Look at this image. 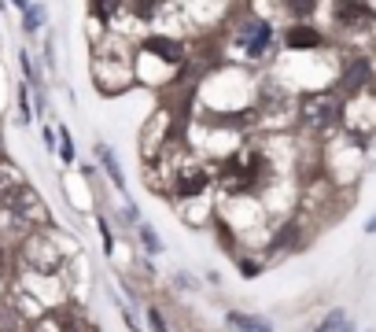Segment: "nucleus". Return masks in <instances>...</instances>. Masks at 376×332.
<instances>
[{
  "label": "nucleus",
  "mask_w": 376,
  "mask_h": 332,
  "mask_svg": "<svg viewBox=\"0 0 376 332\" xmlns=\"http://www.w3.org/2000/svg\"><path fill=\"white\" fill-rule=\"evenodd\" d=\"M266 174H269L266 151H258V148H240V151H232V156H225L222 170H218V185H222V193H225L229 199H236V196L258 193V188L266 185Z\"/></svg>",
  "instance_id": "f257e3e1"
},
{
  "label": "nucleus",
  "mask_w": 376,
  "mask_h": 332,
  "mask_svg": "<svg viewBox=\"0 0 376 332\" xmlns=\"http://www.w3.org/2000/svg\"><path fill=\"white\" fill-rule=\"evenodd\" d=\"M232 41L243 48V56H248V59H262L269 52V45H273V22L262 19V15L243 19L240 27L232 30Z\"/></svg>",
  "instance_id": "f03ea898"
},
{
  "label": "nucleus",
  "mask_w": 376,
  "mask_h": 332,
  "mask_svg": "<svg viewBox=\"0 0 376 332\" xmlns=\"http://www.w3.org/2000/svg\"><path fill=\"white\" fill-rule=\"evenodd\" d=\"M343 111H347L343 100H336L332 93L303 100V122L310 126V130H332V126L343 119Z\"/></svg>",
  "instance_id": "7ed1b4c3"
},
{
  "label": "nucleus",
  "mask_w": 376,
  "mask_h": 332,
  "mask_svg": "<svg viewBox=\"0 0 376 332\" xmlns=\"http://www.w3.org/2000/svg\"><path fill=\"white\" fill-rule=\"evenodd\" d=\"M373 78H376V67H373V59L369 56H351V59H347L343 63V70H340V82H336V85H340V93L343 96H361V93H366V89L373 85Z\"/></svg>",
  "instance_id": "20e7f679"
},
{
  "label": "nucleus",
  "mask_w": 376,
  "mask_h": 332,
  "mask_svg": "<svg viewBox=\"0 0 376 332\" xmlns=\"http://www.w3.org/2000/svg\"><path fill=\"white\" fill-rule=\"evenodd\" d=\"M332 22L340 30H366L376 22V11L366 4V0H332Z\"/></svg>",
  "instance_id": "39448f33"
},
{
  "label": "nucleus",
  "mask_w": 376,
  "mask_h": 332,
  "mask_svg": "<svg viewBox=\"0 0 376 332\" xmlns=\"http://www.w3.org/2000/svg\"><path fill=\"white\" fill-rule=\"evenodd\" d=\"M137 48H140V56L159 59L163 67H181V63H185V56H188L185 45H181L177 37H166V33H148Z\"/></svg>",
  "instance_id": "423d86ee"
},
{
  "label": "nucleus",
  "mask_w": 376,
  "mask_h": 332,
  "mask_svg": "<svg viewBox=\"0 0 376 332\" xmlns=\"http://www.w3.org/2000/svg\"><path fill=\"white\" fill-rule=\"evenodd\" d=\"M206 185H211V174H206V166H196V163H188V166H181V170L174 174V185H170V196L174 199H196L206 193Z\"/></svg>",
  "instance_id": "0eeeda50"
},
{
  "label": "nucleus",
  "mask_w": 376,
  "mask_h": 332,
  "mask_svg": "<svg viewBox=\"0 0 376 332\" xmlns=\"http://www.w3.org/2000/svg\"><path fill=\"white\" fill-rule=\"evenodd\" d=\"M321 45H325V33L317 27H310V22H292L284 30V48L288 52H317Z\"/></svg>",
  "instance_id": "6e6552de"
},
{
  "label": "nucleus",
  "mask_w": 376,
  "mask_h": 332,
  "mask_svg": "<svg viewBox=\"0 0 376 332\" xmlns=\"http://www.w3.org/2000/svg\"><path fill=\"white\" fill-rule=\"evenodd\" d=\"M225 322L232 332H273V325H269L266 317H251V314H240V310H229Z\"/></svg>",
  "instance_id": "1a4fd4ad"
},
{
  "label": "nucleus",
  "mask_w": 376,
  "mask_h": 332,
  "mask_svg": "<svg viewBox=\"0 0 376 332\" xmlns=\"http://www.w3.org/2000/svg\"><path fill=\"white\" fill-rule=\"evenodd\" d=\"M96 156H100V163H103V170H107V177L114 181V188H119V193H126V174H122L119 159L111 156V148H107V144H96Z\"/></svg>",
  "instance_id": "9d476101"
},
{
  "label": "nucleus",
  "mask_w": 376,
  "mask_h": 332,
  "mask_svg": "<svg viewBox=\"0 0 376 332\" xmlns=\"http://www.w3.org/2000/svg\"><path fill=\"white\" fill-rule=\"evenodd\" d=\"M314 332H354V322H351V314L347 310H332L321 317V325Z\"/></svg>",
  "instance_id": "9b49d317"
},
{
  "label": "nucleus",
  "mask_w": 376,
  "mask_h": 332,
  "mask_svg": "<svg viewBox=\"0 0 376 332\" xmlns=\"http://www.w3.org/2000/svg\"><path fill=\"white\" fill-rule=\"evenodd\" d=\"M122 11V0H89V15L100 22H111Z\"/></svg>",
  "instance_id": "f8f14e48"
},
{
  "label": "nucleus",
  "mask_w": 376,
  "mask_h": 332,
  "mask_svg": "<svg viewBox=\"0 0 376 332\" xmlns=\"http://www.w3.org/2000/svg\"><path fill=\"white\" fill-rule=\"evenodd\" d=\"M137 233H140V244H144V251H148V255H163V240H159V233H155V225L140 222V225H137Z\"/></svg>",
  "instance_id": "ddd939ff"
},
{
  "label": "nucleus",
  "mask_w": 376,
  "mask_h": 332,
  "mask_svg": "<svg viewBox=\"0 0 376 332\" xmlns=\"http://www.w3.org/2000/svg\"><path fill=\"white\" fill-rule=\"evenodd\" d=\"M41 27H45V8L41 4H30V8L22 11V30L26 33H37Z\"/></svg>",
  "instance_id": "4468645a"
},
{
  "label": "nucleus",
  "mask_w": 376,
  "mask_h": 332,
  "mask_svg": "<svg viewBox=\"0 0 376 332\" xmlns=\"http://www.w3.org/2000/svg\"><path fill=\"white\" fill-rule=\"evenodd\" d=\"M295 236H299V225H295V222H284V225H280V233L273 236V244H269V248H273V251H280V248L295 244Z\"/></svg>",
  "instance_id": "2eb2a0df"
},
{
  "label": "nucleus",
  "mask_w": 376,
  "mask_h": 332,
  "mask_svg": "<svg viewBox=\"0 0 376 332\" xmlns=\"http://www.w3.org/2000/svg\"><path fill=\"white\" fill-rule=\"evenodd\" d=\"M317 4H321V0H288V11H292V15H299V19H306V15H314V11H317Z\"/></svg>",
  "instance_id": "dca6fc26"
},
{
  "label": "nucleus",
  "mask_w": 376,
  "mask_h": 332,
  "mask_svg": "<svg viewBox=\"0 0 376 332\" xmlns=\"http://www.w3.org/2000/svg\"><path fill=\"white\" fill-rule=\"evenodd\" d=\"M59 137H63V144H59L63 163H74V144H70V133H67V130H59Z\"/></svg>",
  "instance_id": "f3484780"
},
{
  "label": "nucleus",
  "mask_w": 376,
  "mask_h": 332,
  "mask_svg": "<svg viewBox=\"0 0 376 332\" xmlns=\"http://www.w3.org/2000/svg\"><path fill=\"white\" fill-rule=\"evenodd\" d=\"M148 325H151V332H166V322H163V310H148Z\"/></svg>",
  "instance_id": "a211bd4d"
},
{
  "label": "nucleus",
  "mask_w": 376,
  "mask_h": 332,
  "mask_svg": "<svg viewBox=\"0 0 376 332\" xmlns=\"http://www.w3.org/2000/svg\"><path fill=\"white\" fill-rule=\"evenodd\" d=\"M240 273H243V277L262 273V262H255V259H240Z\"/></svg>",
  "instance_id": "6ab92c4d"
},
{
  "label": "nucleus",
  "mask_w": 376,
  "mask_h": 332,
  "mask_svg": "<svg viewBox=\"0 0 376 332\" xmlns=\"http://www.w3.org/2000/svg\"><path fill=\"white\" fill-rule=\"evenodd\" d=\"M19 104H22V122H30L33 111H30V96H26V89H19Z\"/></svg>",
  "instance_id": "aec40b11"
},
{
  "label": "nucleus",
  "mask_w": 376,
  "mask_h": 332,
  "mask_svg": "<svg viewBox=\"0 0 376 332\" xmlns=\"http://www.w3.org/2000/svg\"><path fill=\"white\" fill-rule=\"evenodd\" d=\"M100 236H103V251L111 255V248H114V244H111V229H107V222H100Z\"/></svg>",
  "instance_id": "412c9836"
},
{
  "label": "nucleus",
  "mask_w": 376,
  "mask_h": 332,
  "mask_svg": "<svg viewBox=\"0 0 376 332\" xmlns=\"http://www.w3.org/2000/svg\"><path fill=\"white\" fill-rule=\"evenodd\" d=\"M366 233H376V214H373V218L366 222Z\"/></svg>",
  "instance_id": "4be33fe9"
},
{
  "label": "nucleus",
  "mask_w": 376,
  "mask_h": 332,
  "mask_svg": "<svg viewBox=\"0 0 376 332\" xmlns=\"http://www.w3.org/2000/svg\"><path fill=\"white\" fill-rule=\"evenodd\" d=\"M11 4H15L19 11H26V8H30V0H11Z\"/></svg>",
  "instance_id": "5701e85b"
},
{
  "label": "nucleus",
  "mask_w": 376,
  "mask_h": 332,
  "mask_svg": "<svg viewBox=\"0 0 376 332\" xmlns=\"http://www.w3.org/2000/svg\"><path fill=\"white\" fill-rule=\"evenodd\" d=\"M0 270H4V251H0Z\"/></svg>",
  "instance_id": "b1692460"
},
{
  "label": "nucleus",
  "mask_w": 376,
  "mask_h": 332,
  "mask_svg": "<svg viewBox=\"0 0 376 332\" xmlns=\"http://www.w3.org/2000/svg\"><path fill=\"white\" fill-rule=\"evenodd\" d=\"M369 332H376V329H369Z\"/></svg>",
  "instance_id": "393cba45"
}]
</instances>
